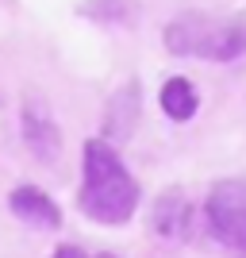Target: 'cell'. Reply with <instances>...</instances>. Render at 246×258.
Returning a JSON list of instances; mask_svg holds the SVG:
<instances>
[{
  "label": "cell",
  "mask_w": 246,
  "mask_h": 258,
  "mask_svg": "<svg viewBox=\"0 0 246 258\" xmlns=\"http://www.w3.org/2000/svg\"><path fill=\"white\" fill-rule=\"evenodd\" d=\"M193 220H196L193 201L181 189H166L150 208V231L161 239H189L193 235Z\"/></svg>",
  "instance_id": "cell-4"
},
{
  "label": "cell",
  "mask_w": 246,
  "mask_h": 258,
  "mask_svg": "<svg viewBox=\"0 0 246 258\" xmlns=\"http://www.w3.org/2000/svg\"><path fill=\"white\" fill-rule=\"evenodd\" d=\"M166 50L177 58H200V62H238L246 54V23L238 16H204L181 12L161 31Z\"/></svg>",
  "instance_id": "cell-2"
},
{
  "label": "cell",
  "mask_w": 246,
  "mask_h": 258,
  "mask_svg": "<svg viewBox=\"0 0 246 258\" xmlns=\"http://www.w3.org/2000/svg\"><path fill=\"white\" fill-rule=\"evenodd\" d=\"M139 119V81H127L116 97L108 100V112H104V139H127L131 127Z\"/></svg>",
  "instance_id": "cell-7"
},
{
  "label": "cell",
  "mask_w": 246,
  "mask_h": 258,
  "mask_svg": "<svg viewBox=\"0 0 246 258\" xmlns=\"http://www.w3.org/2000/svg\"><path fill=\"white\" fill-rule=\"evenodd\" d=\"M23 139H27L31 154L39 162H46V166L62 151V131H58V123H54V116L46 112L43 100H27L23 104Z\"/></svg>",
  "instance_id": "cell-6"
},
{
  "label": "cell",
  "mask_w": 246,
  "mask_h": 258,
  "mask_svg": "<svg viewBox=\"0 0 246 258\" xmlns=\"http://www.w3.org/2000/svg\"><path fill=\"white\" fill-rule=\"evenodd\" d=\"M242 258H246V254H242Z\"/></svg>",
  "instance_id": "cell-11"
},
{
  "label": "cell",
  "mask_w": 246,
  "mask_h": 258,
  "mask_svg": "<svg viewBox=\"0 0 246 258\" xmlns=\"http://www.w3.org/2000/svg\"><path fill=\"white\" fill-rule=\"evenodd\" d=\"M204 224L215 243L246 254V177H223L204 197Z\"/></svg>",
  "instance_id": "cell-3"
},
{
  "label": "cell",
  "mask_w": 246,
  "mask_h": 258,
  "mask_svg": "<svg viewBox=\"0 0 246 258\" xmlns=\"http://www.w3.org/2000/svg\"><path fill=\"white\" fill-rule=\"evenodd\" d=\"M97 258H116V254H97Z\"/></svg>",
  "instance_id": "cell-10"
},
{
  "label": "cell",
  "mask_w": 246,
  "mask_h": 258,
  "mask_svg": "<svg viewBox=\"0 0 246 258\" xmlns=\"http://www.w3.org/2000/svg\"><path fill=\"white\" fill-rule=\"evenodd\" d=\"M139 181L123 166L119 151L108 139H89L81 147V189H77V208L104 227H119L139 212Z\"/></svg>",
  "instance_id": "cell-1"
},
{
  "label": "cell",
  "mask_w": 246,
  "mask_h": 258,
  "mask_svg": "<svg viewBox=\"0 0 246 258\" xmlns=\"http://www.w3.org/2000/svg\"><path fill=\"white\" fill-rule=\"evenodd\" d=\"M8 208H12L16 220L39 227V231L62 227V208H58V201H54L50 193H43L39 185H16L12 197H8Z\"/></svg>",
  "instance_id": "cell-5"
},
{
  "label": "cell",
  "mask_w": 246,
  "mask_h": 258,
  "mask_svg": "<svg viewBox=\"0 0 246 258\" xmlns=\"http://www.w3.org/2000/svg\"><path fill=\"white\" fill-rule=\"evenodd\" d=\"M158 104L173 123H189V119L200 112V93H196V85L189 77H170L158 93Z\"/></svg>",
  "instance_id": "cell-8"
},
{
  "label": "cell",
  "mask_w": 246,
  "mask_h": 258,
  "mask_svg": "<svg viewBox=\"0 0 246 258\" xmlns=\"http://www.w3.org/2000/svg\"><path fill=\"white\" fill-rule=\"evenodd\" d=\"M50 258H97V254H89V250H81V247H73V243H62V247L54 250Z\"/></svg>",
  "instance_id": "cell-9"
}]
</instances>
